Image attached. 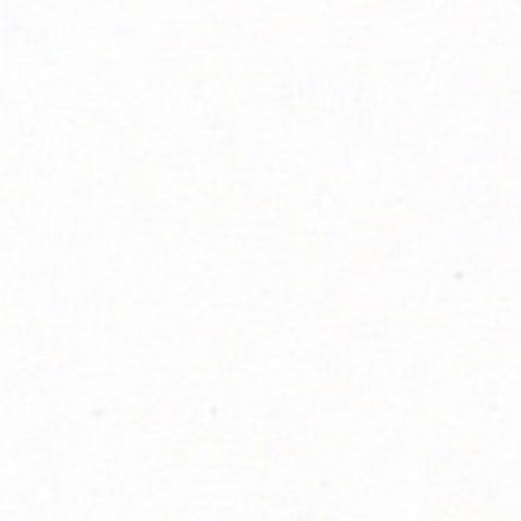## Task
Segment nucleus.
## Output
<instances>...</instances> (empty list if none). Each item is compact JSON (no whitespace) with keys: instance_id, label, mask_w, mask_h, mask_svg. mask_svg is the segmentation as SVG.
Here are the masks:
<instances>
[]
</instances>
